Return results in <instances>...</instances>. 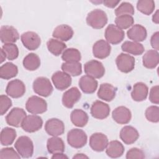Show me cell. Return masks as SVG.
<instances>
[{"instance_id": "5", "label": "cell", "mask_w": 159, "mask_h": 159, "mask_svg": "<svg viewBox=\"0 0 159 159\" xmlns=\"http://www.w3.org/2000/svg\"><path fill=\"white\" fill-rule=\"evenodd\" d=\"M25 108L31 114H42L47 111V104L43 99L37 96H32L27 99L25 103Z\"/></svg>"}, {"instance_id": "7", "label": "cell", "mask_w": 159, "mask_h": 159, "mask_svg": "<svg viewBox=\"0 0 159 159\" xmlns=\"http://www.w3.org/2000/svg\"><path fill=\"white\" fill-rule=\"evenodd\" d=\"M42 125L43 120L41 117L37 115H29L24 118L20 127L24 131L32 133L40 129Z\"/></svg>"}, {"instance_id": "19", "label": "cell", "mask_w": 159, "mask_h": 159, "mask_svg": "<svg viewBox=\"0 0 159 159\" xmlns=\"http://www.w3.org/2000/svg\"><path fill=\"white\" fill-rule=\"evenodd\" d=\"M81 94L76 87H72L65 91L62 96V104L67 108H72L81 98Z\"/></svg>"}, {"instance_id": "32", "label": "cell", "mask_w": 159, "mask_h": 159, "mask_svg": "<svg viewBox=\"0 0 159 159\" xmlns=\"http://www.w3.org/2000/svg\"><path fill=\"white\" fill-rule=\"evenodd\" d=\"M17 73V66L11 62H7L0 67V77L2 79L9 80L15 77Z\"/></svg>"}, {"instance_id": "10", "label": "cell", "mask_w": 159, "mask_h": 159, "mask_svg": "<svg viewBox=\"0 0 159 159\" xmlns=\"http://www.w3.org/2000/svg\"><path fill=\"white\" fill-rule=\"evenodd\" d=\"M20 40L24 46L29 50L37 49L41 43V39L39 35L32 31L23 33L20 36Z\"/></svg>"}, {"instance_id": "36", "label": "cell", "mask_w": 159, "mask_h": 159, "mask_svg": "<svg viewBox=\"0 0 159 159\" xmlns=\"http://www.w3.org/2000/svg\"><path fill=\"white\" fill-rule=\"evenodd\" d=\"M47 46L48 51L55 56L61 55L66 48L64 42L55 39H50L47 42Z\"/></svg>"}, {"instance_id": "45", "label": "cell", "mask_w": 159, "mask_h": 159, "mask_svg": "<svg viewBox=\"0 0 159 159\" xmlns=\"http://www.w3.org/2000/svg\"><path fill=\"white\" fill-rule=\"evenodd\" d=\"M145 153L140 148H132L130 149L126 153V158L127 159H131V158H144Z\"/></svg>"}, {"instance_id": "43", "label": "cell", "mask_w": 159, "mask_h": 159, "mask_svg": "<svg viewBox=\"0 0 159 159\" xmlns=\"http://www.w3.org/2000/svg\"><path fill=\"white\" fill-rule=\"evenodd\" d=\"M0 158H20V155L13 148L7 147L1 150Z\"/></svg>"}, {"instance_id": "20", "label": "cell", "mask_w": 159, "mask_h": 159, "mask_svg": "<svg viewBox=\"0 0 159 159\" xmlns=\"http://www.w3.org/2000/svg\"><path fill=\"white\" fill-rule=\"evenodd\" d=\"M112 117L117 123L119 124H128L131 119L130 111L125 106H119L112 112Z\"/></svg>"}, {"instance_id": "44", "label": "cell", "mask_w": 159, "mask_h": 159, "mask_svg": "<svg viewBox=\"0 0 159 159\" xmlns=\"http://www.w3.org/2000/svg\"><path fill=\"white\" fill-rule=\"evenodd\" d=\"M12 106L11 99L6 95L0 96V112L1 115H4Z\"/></svg>"}, {"instance_id": "21", "label": "cell", "mask_w": 159, "mask_h": 159, "mask_svg": "<svg viewBox=\"0 0 159 159\" xmlns=\"http://www.w3.org/2000/svg\"><path fill=\"white\" fill-rule=\"evenodd\" d=\"M120 138L124 143L130 145L134 143L139 137V134L137 129L132 126L126 125L120 131Z\"/></svg>"}, {"instance_id": "27", "label": "cell", "mask_w": 159, "mask_h": 159, "mask_svg": "<svg viewBox=\"0 0 159 159\" xmlns=\"http://www.w3.org/2000/svg\"><path fill=\"white\" fill-rule=\"evenodd\" d=\"M124 152V147L118 140L111 141L106 148V153L111 158H119L123 155Z\"/></svg>"}, {"instance_id": "49", "label": "cell", "mask_w": 159, "mask_h": 159, "mask_svg": "<svg viewBox=\"0 0 159 159\" xmlns=\"http://www.w3.org/2000/svg\"><path fill=\"white\" fill-rule=\"evenodd\" d=\"M68 157L63 153H56L53 154L52 158H68Z\"/></svg>"}, {"instance_id": "14", "label": "cell", "mask_w": 159, "mask_h": 159, "mask_svg": "<svg viewBox=\"0 0 159 159\" xmlns=\"http://www.w3.org/2000/svg\"><path fill=\"white\" fill-rule=\"evenodd\" d=\"M45 130L50 135L58 137L64 133L65 125L61 120L57 118H52L45 122Z\"/></svg>"}, {"instance_id": "42", "label": "cell", "mask_w": 159, "mask_h": 159, "mask_svg": "<svg viewBox=\"0 0 159 159\" xmlns=\"http://www.w3.org/2000/svg\"><path fill=\"white\" fill-rule=\"evenodd\" d=\"M146 119L152 122L157 123L159 121V107L156 106H151L147 107L145 112Z\"/></svg>"}, {"instance_id": "13", "label": "cell", "mask_w": 159, "mask_h": 159, "mask_svg": "<svg viewBox=\"0 0 159 159\" xmlns=\"http://www.w3.org/2000/svg\"><path fill=\"white\" fill-rule=\"evenodd\" d=\"M52 81L55 87L60 91L67 89L71 84L70 75L64 71H58L52 76Z\"/></svg>"}, {"instance_id": "17", "label": "cell", "mask_w": 159, "mask_h": 159, "mask_svg": "<svg viewBox=\"0 0 159 159\" xmlns=\"http://www.w3.org/2000/svg\"><path fill=\"white\" fill-rule=\"evenodd\" d=\"M0 38L2 43H14L19 39L17 30L11 25H2L0 29Z\"/></svg>"}, {"instance_id": "2", "label": "cell", "mask_w": 159, "mask_h": 159, "mask_svg": "<svg viewBox=\"0 0 159 159\" xmlns=\"http://www.w3.org/2000/svg\"><path fill=\"white\" fill-rule=\"evenodd\" d=\"M15 148L22 158H30L34 153V145L32 140L27 136H20L14 143Z\"/></svg>"}, {"instance_id": "40", "label": "cell", "mask_w": 159, "mask_h": 159, "mask_svg": "<svg viewBox=\"0 0 159 159\" xmlns=\"http://www.w3.org/2000/svg\"><path fill=\"white\" fill-rule=\"evenodd\" d=\"M6 55V58L9 60H15L18 57L19 49L14 43H5L2 47Z\"/></svg>"}, {"instance_id": "22", "label": "cell", "mask_w": 159, "mask_h": 159, "mask_svg": "<svg viewBox=\"0 0 159 159\" xmlns=\"http://www.w3.org/2000/svg\"><path fill=\"white\" fill-rule=\"evenodd\" d=\"M127 37L133 42H139L146 39L147 32L145 27L140 24L134 25L127 32Z\"/></svg>"}, {"instance_id": "33", "label": "cell", "mask_w": 159, "mask_h": 159, "mask_svg": "<svg viewBox=\"0 0 159 159\" xmlns=\"http://www.w3.org/2000/svg\"><path fill=\"white\" fill-rule=\"evenodd\" d=\"M121 48L124 52L134 55H142L145 50L142 44L139 42L131 41L124 42L121 46Z\"/></svg>"}, {"instance_id": "47", "label": "cell", "mask_w": 159, "mask_h": 159, "mask_svg": "<svg viewBox=\"0 0 159 159\" xmlns=\"http://www.w3.org/2000/svg\"><path fill=\"white\" fill-rule=\"evenodd\" d=\"M158 37L159 33L158 32H156L152 35L150 39L151 46L157 51L158 50Z\"/></svg>"}, {"instance_id": "34", "label": "cell", "mask_w": 159, "mask_h": 159, "mask_svg": "<svg viewBox=\"0 0 159 159\" xmlns=\"http://www.w3.org/2000/svg\"><path fill=\"white\" fill-rule=\"evenodd\" d=\"M22 63L24 67L26 70L34 71L40 66V59L37 54L30 53L24 57Z\"/></svg>"}, {"instance_id": "26", "label": "cell", "mask_w": 159, "mask_h": 159, "mask_svg": "<svg viewBox=\"0 0 159 159\" xmlns=\"http://www.w3.org/2000/svg\"><path fill=\"white\" fill-rule=\"evenodd\" d=\"M148 93V88L147 86L142 82H138L133 86L131 96L134 101L140 102L146 99Z\"/></svg>"}, {"instance_id": "30", "label": "cell", "mask_w": 159, "mask_h": 159, "mask_svg": "<svg viewBox=\"0 0 159 159\" xmlns=\"http://www.w3.org/2000/svg\"><path fill=\"white\" fill-rule=\"evenodd\" d=\"M48 152L51 154L56 153H63L65 151V146L63 140L58 137L49 138L47 142Z\"/></svg>"}, {"instance_id": "31", "label": "cell", "mask_w": 159, "mask_h": 159, "mask_svg": "<svg viewBox=\"0 0 159 159\" xmlns=\"http://www.w3.org/2000/svg\"><path fill=\"white\" fill-rule=\"evenodd\" d=\"M61 68L63 71L73 76H79L82 73L81 63L79 61H65Z\"/></svg>"}, {"instance_id": "6", "label": "cell", "mask_w": 159, "mask_h": 159, "mask_svg": "<svg viewBox=\"0 0 159 159\" xmlns=\"http://www.w3.org/2000/svg\"><path fill=\"white\" fill-rule=\"evenodd\" d=\"M105 38L109 43L116 45L121 42L125 37V33L116 25L111 24L105 30Z\"/></svg>"}, {"instance_id": "38", "label": "cell", "mask_w": 159, "mask_h": 159, "mask_svg": "<svg viewBox=\"0 0 159 159\" xmlns=\"http://www.w3.org/2000/svg\"><path fill=\"white\" fill-rule=\"evenodd\" d=\"M155 7V2L152 0H139L137 3V9L145 15L151 14Z\"/></svg>"}, {"instance_id": "16", "label": "cell", "mask_w": 159, "mask_h": 159, "mask_svg": "<svg viewBox=\"0 0 159 159\" xmlns=\"http://www.w3.org/2000/svg\"><path fill=\"white\" fill-rule=\"evenodd\" d=\"M110 113L109 106L101 101H94L91 107V116L97 119H104L108 117Z\"/></svg>"}, {"instance_id": "28", "label": "cell", "mask_w": 159, "mask_h": 159, "mask_svg": "<svg viewBox=\"0 0 159 159\" xmlns=\"http://www.w3.org/2000/svg\"><path fill=\"white\" fill-rule=\"evenodd\" d=\"M143 65L148 69L155 68L159 63V55L155 50H149L142 57Z\"/></svg>"}, {"instance_id": "23", "label": "cell", "mask_w": 159, "mask_h": 159, "mask_svg": "<svg viewBox=\"0 0 159 159\" xmlns=\"http://www.w3.org/2000/svg\"><path fill=\"white\" fill-rule=\"evenodd\" d=\"M116 88L109 83H102L98 91V97L104 101L109 102L113 100L116 94Z\"/></svg>"}, {"instance_id": "35", "label": "cell", "mask_w": 159, "mask_h": 159, "mask_svg": "<svg viewBox=\"0 0 159 159\" xmlns=\"http://www.w3.org/2000/svg\"><path fill=\"white\" fill-rule=\"evenodd\" d=\"M17 136L15 129L11 127H4L2 129L0 134V141L2 145L7 146L11 145Z\"/></svg>"}, {"instance_id": "50", "label": "cell", "mask_w": 159, "mask_h": 159, "mask_svg": "<svg viewBox=\"0 0 159 159\" xmlns=\"http://www.w3.org/2000/svg\"><path fill=\"white\" fill-rule=\"evenodd\" d=\"M158 16H159L158 10H157L155 13L152 16V20L155 24H158V22H159V17H158Z\"/></svg>"}, {"instance_id": "4", "label": "cell", "mask_w": 159, "mask_h": 159, "mask_svg": "<svg viewBox=\"0 0 159 159\" xmlns=\"http://www.w3.org/2000/svg\"><path fill=\"white\" fill-rule=\"evenodd\" d=\"M33 89L36 94L43 97H48L53 92V88L49 79L40 76L34 81Z\"/></svg>"}, {"instance_id": "52", "label": "cell", "mask_w": 159, "mask_h": 159, "mask_svg": "<svg viewBox=\"0 0 159 159\" xmlns=\"http://www.w3.org/2000/svg\"><path fill=\"white\" fill-rule=\"evenodd\" d=\"M6 58V55L5 53V52H4V50H2V48H1V63H2L5 59Z\"/></svg>"}, {"instance_id": "18", "label": "cell", "mask_w": 159, "mask_h": 159, "mask_svg": "<svg viewBox=\"0 0 159 159\" xmlns=\"http://www.w3.org/2000/svg\"><path fill=\"white\" fill-rule=\"evenodd\" d=\"M111 51V45L103 39L96 41L93 46V55L99 59H104L109 56Z\"/></svg>"}, {"instance_id": "39", "label": "cell", "mask_w": 159, "mask_h": 159, "mask_svg": "<svg viewBox=\"0 0 159 159\" xmlns=\"http://www.w3.org/2000/svg\"><path fill=\"white\" fill-rule=\"evenodd\" d=\"M116 25L120 29H126L132 26L134 23V18L130 15H120L115 19Z\"/></svg>"}, {"instance_id": "24", "label": "cell", "mask_w": 159, "mask_h": 159, "mask_svg": "<svg viewBox=\"0 0 159 159\" xmlns=\"http://www.w3.org/2000/svg\"><path fill=\"white\" fill-rule=\"evenodd\" d=\"M98 83L93 77L84 75L79 81V86L81 91L86 94H91L95 92L98 88Z\"/></svg>"}, {"instance_id": "12", "label": "cell", "mask_w": 159, "mask_h": 159, "mask_svg": "<svg viewBox=\"0 0 159 159\" xmlns=\"http://www.w3.org/2000/svg\"><path fill=\"white\" fill-rule=\"evenodd\" d=\"M25 92V86L24 83L20 80L16 79L10 81L6 86V94L13 98H19L22 97Z\"/></svg>"}, {"instance_id": "48", "label": "cell", "mask_w": 159, "mask_h": 159, "mask_svg": "<svg viewBox=\"0 0 159 159\" xmlns=\"http://www.w3.org/2000/svg\"><path fill=\"white\" fill-rule=\"evenodd\" d=\"M119 2L120 1H103L102 3L107 7L114 8L119 3Z\"/></svg>"}, {"instance_id": "46", "label": "cell", "mask_w": 159, "mask_h": 159, "mask_svg": "<svg viewBox=\"0 0 159 159\" xmlns=\"http://www.w3.org/2000/svg\"><path fill=\"white\" fill-rule=\"evenodd\" d=\"M158 89H158V85L153 86L150 89V94H149V99L153 104H158L159 103V97H158L159 90Z\"/></svg>"}, {"instance_id": "1", "label": "cell", "mask_w": 159, "mask_h": 159, "mask_svg": "<svg viewBox=\"0 0 159 159\" xmlns=\"http://www.w3.org/2000/svg\"><path fill=\"white\" fill-rule=\"evenodd\" d=\"M86 22L93 29H100L107 24V16L104 11L96 9L88 13L86 17Z\"/></svg>"}, {"instance_id": "8", "label": "cell", "mask_w": 159, "mask_h": 159, "mask_svg": "<svg viewBox=\"0 0 159 159\" xmlns=\"http://www.w3.org/2000/svg\"><path fill=\"white\" fill-rule=\"evenodd\" d=\"M84 73L94 78H101L105 73V68L101 62L92 60L86 62L84 65Z\"/></svg>"}, {"instance_id": "37", "label": "cell", "mask_w": 159, "mask_h": 159, "mask_svg": "<svg viewBox=\"0 0 159 159\" xmlns=\"http://www.w3.org/2000/svg\"><path fill=\"white\" fill-rule=\"evenodd\" d=\"M81 58L80 52L74 48L65 49L61 55V59L65 61H79Z\"/></svg>"}, {"instance_id": "15", "label": "cell", "mask_w": 159, "mask_h": 159, "mask_svg": "<svg viewBox=\"0 0 159 159\" xmlns=\"http://www.w3.org/2000/svg\"><path fill=\"white\" fill-rule=\"evenodd\" d=\"M108 144V139L106 135L101 132L92 134L89 137V145L96 152H102Z\"/></svg>"}, {"instance_id": "29", "label": "cell", "mask_w": 159, "mask_h": 159, "mask_svg": "<svg viewBox=\"0 0 159 159\" xmlns=\"http://www.w3.org/2000/svg\"><path fill=\"white\" fill-rule=\"evenodd\" d=\"M70 119L71 122L75 126L83 127L87 124L89 117L86 112L82 109H76L71 112Z\"/></svg>"}, {"instance_id": "3", "label": "cell", "mask_w": 159, "mask_h": 159, "mask_svg": "<svg viewBox=\"0 0 159 159\" xmlns=\"http://www.w3.org/2000/svg\"><path fill=\"white\" fill-rule=\"evenodd\" d=\"M87 135L84 131L80 129H73L67 134V142L68 144L75 148L84 147L87 143Z\"/></svg>"}, {"instance_id": "25", "label": "cell", "mask_w": 159, "mask_h": 159, "mask_svg": "<svg viewBox=\"0 0 159 159\" xmlns=\"http://www.w3.org/2000/svg\"><path fill=\"white\" fill-rule=\"evenodd\" d=\"M73 35V29L66 24H61L55 28L52 36L61 41H68L70 40Z\"/></svg>"}, {"instance_id": "11", "label": "cell", "mask_w": 159, "mask_h": 159, "mask_svg": "<svg viewBox=\"0 0 159 159\" xmlns=\"http://www.w3.org/2000/svg\"><path fill=\"white\" fill-rule=\"evenodd\" d=\"M26 116V112L22 108L14 107L6 116V121L11 126L19 127Z\"/></svg>"}, {"instance_id": "41", "label": "cell", "mask_w": 159, "mask_h": 159, "mask_svg": "<svg viewBox=\"0 0 159 159\" xmlns=\"http://www.w3.org/2000/svg\"><path fill=\"white\" fill-rule=\"evenodd\" d=\"M115 14L116 16L120 15H134V8L132 4L128 2H122L117 8L115 9Z\"/></svg>"}, {"instance_id": "51", "label": "cell", "mask_w": 159, "mask_h": 159, "mask_svg": "<svg viewBox=\"0 0 159 159\" xmlns=\"http://www.w3.org/2000/svg\"><path fill=\"white\" fill-rule=\"evenodd\" d=\"M73 158H88V157L83 153H77L73 157Z\"/></svg>"}, {"instance_id": "9", "label": "cell", "mask_w": 159, "mask_h": 159, "mask_svg": "<svg viewBox=\"0 0 159 159\" xmlns=\"http://www.w3.org/2000/svg\"><path fill=\"white\" fill-rule=\"evenodd\" d=\"M116 63L117 68L123 73H129L134 69L135 58L134 57L121 53L116 59Z\"/></svg>"}]
</instances>
